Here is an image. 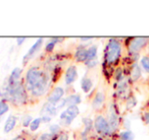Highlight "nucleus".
<instances>
[{
    "label": "nucleus",
    "mask_w": 149,
    "mask_h": 140,
    "mask_svg": "<svg viewBox=\"0 0 149 140\" xmlns=\"http://www.w3.org/2000/svg\"><path fill=\"white\" fill-rule=\"evenodd\" d=\"M41 122H42V118H36V119H33V120L31 121V125H30L31 131H36V130H37V129L40 127V125H41Z\"/></svg>",
    "instance_id": "nucleus-25"
},
{
    "label": "nucleus",
    "mask_w": 149,
    "mask_h": 140,
    "mask_svg": "<svg viewBox=\"0 0 149 140\" xmlns=\"http://www.w3.org/2000/svg\"><path fill=\"white\" fill-rule=\"evenodd\" d=\"M81 88L84 93H89L92 88V80L88 77H84L81 80Z\"/></svg>",
    "instance_id": "nucleus-20"
},
{
    "label": "nucleus",
    "mask_w": 149,
    "mask_h": 140,
    "mask_svg": "<svg viewBox=\"0 0 149 140\" xmlns=\"http://www.w3.org/2000/svg\"><path fill=\"white\" fill-rule=\"evenodd\" d=\"M86 67L88 68H93L97 65V59H92V60H87V61L84 62Z\"/></svg>",
    "instance_id": "nucleus-29"
},
{
    "label": "nucleus",
    "mask_w": 149,
    "mask_h": 140,
    "mask_svg": "<svg viewBox=\"0 0 149 140\" xmlns=\"http://www.w3.org/2000/svg\"><path fill=\"white\" fill-rule=\"evenodd\" d=\"M64 88L60 86H57L53 89V91L50 93V95H48V103H51V104H58L59 102L62 100L63 95H64Z\"/></svg>",
    "instance_id": "nucleus-8"
},
{
    "label": "nucleus",
    "mask_w": 149,
    "mask_h": 140,
    "mask_svg": "<svg viewBox=\"0 0 149 140\" xmlns=\"http://www.w3.org/2000/svg\"><path fill=\"white\" fill-rule=\"evenodd\" d=\"M82 122H83V125H84V130L82 131L81 135H82V137H86V135L88 134L90 131L92 130V128H93V121L90 118H83Z\"/></svg>",
    "instance_id": "nucleus-17"
},
{
    "label": "nucleus",
    "mask_w": 149,
    "mask_h": 140,
    "mask_svg": "<svg viewBox=\"0 0 149 140\" xmlns=\"http://www.w3.org/2000/svg\"><path fill=\"white\" fill-rule=\"evenodd\" d=\"M42 118V121H43V122H50V121H51V119H52V117H49V116H42L41 117Z\"/></svg>",
    "instance_id": "nucleus-33"
},
{
    "label": "nucleus",
    "mask_w": 149,
    "mask_h": 140,
    "mask_svg": "<svg viewBox=\"0 0 149 140\" xmlns=\"http://www.w3.org/2000/svg\"><path fill=\"white\" fill-rule=\"evenodd\" d=\"M13 140H24V138L22 136H17V137H15Z\"/></svg>",
    "instance_id": "nucleus-36"
},
{
    "label": "nucleus",
    "mask_w": 149,
    "mask_h": 140,
    "mask_svg": "<svg viewBox=\"0 0 149 140\" xmlns=\"http://www.w3.org/2000/svg\"><path fill=\"white\" fill-rule=\"evenodd\" d=\"M108 122L110 124V127H111V130L112 132L116 131L119 127V116L117 114L116 110H115L113 107H111L110 110H109V115H108Z\"/></svg>",
    "instance_id": "nucleus-10"
},
{
    "label": "nucleus",
    "mask_w": 149,
    "mask_h": 140,
    "mask_svg": "<svg viewBox=\"0 0 149 140\" xmlns=\"http://www.w3.org/2000/svg\"><path fill=\"white\" fill-rule=\"evenodd\" d=\"M122 54V44L119 40L111 39L109 40L108 44L104 50V62L108 65L116 64L119 61Z\"/></svg>",
    "instance_id": "nucleus-1"
},
{
    "label": "nucleus",
    "mask_w": 149,
    "mask_h": 140,
    "mask_svg": "<svg viewBox=\"0 0 149 140\" xmlns=\"http://www.w3.org/2000/svg\"><path fill=\"white\" fill-rule=\"evenodd\" d=\"M136 104H137V101H136L135 98H134V97L130 98V99H128V102H127V108L128 109L134 108V107L136 106Z\"/></svg>",
    "instance_id": "nucleus-30"
},
{
    "label": "nucleus",
    "mask_w": 149,
    "mask_h": 140,
    "mask_svg": "<svg viewBox=\"0 0 149 140\" xmlns=\"http://www.w3.org/2000/svg\"><path fill=\"white\" fill-rule=\"evenodd\" d=\"M81 41H89V40H91V38L89 37H83V38H80Z\"/></svg>",
    "instance_id": "nucleus-35"
},
{
    "label": "nucleus",
    "mask_w": 149,
    "mask_h": 140,
    "mask_svg": "<svg viewBox=\"0 0 149 140\" xmlns=\"http://www.w3.org/2000/svg\"><path fill=\"white\" fill-rule=\"evenodd\" d=\"M104 102V93L100 91H96L93 99H92V108L94 110H98V109L102 108Z\"/></svg>",
    "instance_id": "nucleus-13"
},
{
    "label": "nucleus",
    "mask_w": 149,
    "mask_h": 140,
    "mask_svg": "<svg viewBox=\"0 0 149 140\" xmlns=\"http://www.w3.org/2000/svg\"><path fill=\"white\" fill-rule=\"evenodd\" d=\"M149 44V39L146 37H135L132 38L128 43V50L131 54L140 52L146 45Z\"/></svg>",
    "instance_id": "nucleus-6"
},
{
    "label": "nucleus",
    "mask_w": 149,
    "mask_h": 140,
    "mask_svg": "<svg viewBox=\"0 0 149 140\" xmlns=\"http://www.w3.org/2000/svg\"><path fill=\"white\" fill-rule=\"evenodd\" d=\"M141 76V68L137 63H134L131 68V78L132 80L137 81Z\"/></svg>",
    "instance_id": "nucleus-19"
},
{
    "label": "nucleus",
    "mask_w": 149,
    "mask_h": 140,
    "mask_svg": "<svg viewBox=\"0 0 149 140\" xmlns=\"http://www.w3.org/2000/svg\"><path fill=\"white\" fill-rule=\"evenodd\" d=\"M93 127L95 131L100 135H109L112 130H111L110 124L108 122V119L104 118L102 115H97L93 121Z\"/></svg>",
    "instance_id": "nucleus-4"
},
{
    "label": "nucleus",
    "mask_w": 149,
    "mask_h": 140,
    "mask_svg": "<svg viewBox=\"0 0 149 140\" xmlns=\"http://www.w3.org/2000/svg\"><path fill=\"white\" fill-rule=\"evenodd\" d=\"M50 131H51V134L56 136L57 134H60V131H61V127L60 125L58 124H53L50 126Z\"/></svg>",
    "instance_id": "nucleus-26"
},
{
    "label": "nucleus",
    "mask_w": 149,
    "mask_h": 140,
    "mask_svg": "<svg viewBox=\"0 0 149 140\" xmlns=\"http://www.w3.org/2000/svg\"><path fill=\"white\" fill-rule=\"evenodd\" d=\"M96 56H97V46L95 45L90 46L88 49H87V60L96 59Z\"/></svg>",
    "instance_id": "nucleus-21"
},
{
    "label": "nucleus",
    "mask_w": 149,
    "mask_h": 140,
    "mask_svg": "<svg viewBox=\"0 0 149 140\" xmlns=\"http://www.w3.org/2000/svg\"><path fill=\"white\" fill-rule=\"evenodd\" d=\"M22 125H24V127H28L31 125L33 119H31V116H30V115H24V116L22 117Z\"/></svg>",
    "instance_id": "nucleus-28"
},
{
    "label": "nucleus",
    "mask_w": 149,
    "mask_h": 140,
    "mask_svg": "<svg viewBox=\"0 0 149 140\" xmlns=\"http://www.w3.org/2000/svg\"><path fill=\"white\" fill-rule=\"evenodd\" d=\"M8 86H9V101H11L13 104L16 105H20V104H24L26 100V88L22 83L18 81L13 84H9L8 83Z\"/></svg>",
    "instance_id": "nucleus-2"
},
{
    "label": "nucleus",
    "mask_w": 149,
    "mask_h": 140,
    "mask_svg": "<svg viewBox=\"0 0 149 140\" xmlns=\"http://www.w3.org/2000/svg\"><path fill=\"white\" fill-rule=\"evenodd\" d=\"M77 78V68L75 65H71L67 68L65 72V83L66 84H72Z\"/></svg>",
    "instance_id": "nucleus-11"
},
{
    "label": "nucleus",
    "mask_w": 149,
    "mask_h": 140,
    "mask_svg": "<svg viewBox=\"0 0 149 140\" xmlns=\"http://www.w3.org/2000/svg\"><path fill=\"white\" fill-rule=\"evenodd\" d=\"M20 74H22V69L19 67H15L11 71V74H10L9 78H8V83L13 84V83L18 82V80L20 78Z\"/></svg>",
    "instance_id": "nucleus-15"
},
{
    "label": "nucleus",
    "mask_w": 149,
    "mask_h": 140,
    "mask_svg": "<svg viewBox=\"0 0 149 140\" xmlns=\"http://www.w3.org/2000/svg\"><path fill=\"white\" fill-rule=\"evenodd\" d=\"M143 120L144 122L146 123V124H149V111L148 112H145L143 115Z\"/></svg>",
    "instance_id": "nucleus-32"
},
{
    "label": "nucleus",
    "mask_w": 149,
    "mask_h": 140,
    "mask_svg": "<svg viewBox=\"0 0 149 140\" xmlns=\"http://www.w3.org/2000/svg\"><path fill=\"white\" fill-rule=\"evenodd\" d=\"M16 125V117L15 116H9L6 120L5 124H4V132L9 133L12 131V129L15 127Z\"/></svg>",
    "instance_id": "nucleus-16"
},
{
    "label": "nucleus",
    "mask_w": 149,
    "mask_h": 140,
    "mask_svg": "<svg viewBox=\"0 0 149 140\" xmlns=\"http://www.w3.org/2000/svg\"><path fill=\"white\" fill-rule=\"evenodd\" d=\"M42 45H43V39H42V38H40V39H38L37 41H36V43L33 44V46H31V49L29 50L28 53L24 55V59H22V64H26V63H28V61H30L31 58L33 57V55H35V54L37 53V52L39 51L40 49H41Z\"/></svg>",
    "instance_id": "nucleus-9"
},
{
    "label": "nucleus",
    "mask_w": 149,
    "mask_h": 140,
    "mask_svg": "<svg viewBox=\"0 0 149 140\" xmlns=\"http://www.w3.org/2000/svg\"><path fill=\"white\" fill-rule=\"evenodd\" d=\"M134 133L130 130H126L120 133L119 139L120 140H134Z\"/></svg>",
    "instance_id": "nucleus-22"
},
{
    "label": "nucleus",
    "mask_w": 149,
    "mask_h": 140,
    "mask_svg": "<svg viewBox=\"0 0 149 140\" xmlns=\"http://www.w3.org/2000/svg\"><path fill=\"white\" fill-rule=\"evenodd\" d=\"M24 40H26V38H24V37L17 38V39H16V42H17V45H18V46H20V45H22V44L24 42Z\"/></svg>",
    "instance_id": "nucleus-34"
},
{
    "label": "nucleus",
    "mask_w": 149,
    "mask_h": 140,
    "mask_svg": "<svg viewBox=\"0 0 149 140\" xmlns=\"http://www.w3.org/2000/svg\"><path fill=\"white\" fill-rule=\"evenodd\" d=\"M58 109L56 105L51 103L45 104L42 109V116H49V117H54L57 115Z\"/></svg>",
    "instance_id": "nucleus-12"
},
{
    "label": "nucleus",
    "mask_w": 149,
    "mask_h": 140,
    "mask_svg": "<svg viewBox=\"0 0 149 140\" xmlns=\"http://www.w3.org/2000/svg\"><path fill=\"white\" fill-rule=\"evenodd\" d=\"M74 58L77 62H85L87 60V49L83 46H79L74 54Z\"/></svg>",
    "instance_id": "nucleus-14"
},
{
    "label": "nucleus",
    "mask_w": 149,
    "mask_h": 140,
    "mask_svg": "<svg viewBox=\"0 0 149 140\" xmlns=\"http://www.w3.org/2000/svg\"><path fill=\"white\" fill-rule=\"evenodd\" d=\"M50 81V74H48L47 72L43 71L41 77L39 78V80L33 85V87L31 88V93L33 95V97H41L44 93H46L48 88V84H49Z\"/></svg>",
    "instance_id": "nucleus-3"
},
{
    "label": "nucleus",
    "mask_w": 149,
    "mask_h": 140,
    "mask_svg": "<svg viewBox=\"0 0 149 140\" xmlns=\"http://www.w3.org/2000/svg\"><path fill=\"white\" fill-rule=\"evenodd\" d=\"M53 140H68V134L66 132H62L54 137Z\"/></svg>",
    "instance_id": "nucleus-31"
},
{
    "label": "nucleus",
    "mask_w": 149,
    "mask_h": 140,
    "mask_svg": "<svg viewBox=\"0 0 149 140\" xmlns=\"http://www.w3.org/2000/svg\"><path fill=\"white\" fill-rule=\"evenodd\" d=\"M140 64H141V67L147 73H149V56H144L140 60Z\"/></svg>",
    "instance_id": "nucleus-23"
},
{
    "label": "nucleus",
    "mask_w": 149,
    "mask_h": 140,
    "mask_svg": "<svg viewBox=\"0 0 149 140\" xmlns=\"http://www.w3.org/2000/svg\"><path fill=\"white\" fill-rule=\"evenodd\" d=\"M66 101V106L72 107V106H77L78 104L81 103V98L79 95H71L69 97H67L65 99Z\"/></svg>",
    "instance_id": "nucleus-18"
},
{
    "label": "nucleus",
    "mask_w": 149,
    "mask_h": 140,
    "mask_svg": "<svg viewBox=\"0 0 149 140\" xmlns=\"http://www.w3.org/2000/svg\"><path fill=\"white\" fill-rule=\"evenodd\" d=\"M0 120H1V117H0Z\"/></svg>",
    "instance_id": "nucleus-37"
},
{
    "label": "nucleus",
    "mask_w": 149,
    "mask_h": 140,
    "mask_svg": "<svg viewBox=\"0 0 149 140\" xmlns=\"http://www.w3.org/2000/svg\"><path fill=\"white\" fill-rule=\"evenodd\" d=\"M8 110H9V107H8L7 104L4 101L0 102V117H2L6 112H8Z\"/></svg>",
    "instance_id": "nucleus-27"
},
{
    "label": "nucleus",
    "mask_w": 149,
    "mask_h": 140,
    "mask_svg": "<svg viewBox=\"0 0 149 140\" xmlns=\"http://www.w3.org/2000/svg\"><path fill=\"white\" fill-rule=\"evenodd\" d=\"M59 40H61L60 38H54L53 40H51V41H50L49 43L46 45V51H47V52H52V51H53L54 48H55L56 43H57Z\"/></svg>",
    "instance_id": "nucleus-24"
},
{
    "label": "nucleus",
    "mask_w": 149,
    "mask_h": 140,
    "mask_svg": "<svg viewBox=\"0 0 149 140\" xmlns=\"http://www.w3.org/2000/svg\"><path fill=\"white\" fill-rule=\"evenodd\" d=\"M79 115V109L77 106L68 107L64 112L61 113L60 120L61 124L64 126H69L72 123V121Z\"/></svg>",
    "instance_id": "nucleus-5"
},
{
    "label": "nucleus",
    "mask_w": 149,
    "mask_h": 140,
    "mask_svg": "<svg viewBox=\"0 0 149 140\" xmlns=\"http://www.w3.org/2000/svg\"><path fill=\"white\" fill-rule=\"evenodd\" d=\"M43 71L40 69L38 66H33L28 70L26 74V91H31V88L33 87V85L39 80V78L41 77Z\"/></svg>",
    "instance_id": "nucleus-7"
}]
</instances>
